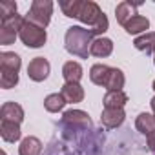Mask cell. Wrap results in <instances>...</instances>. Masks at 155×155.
<instances>
[{
	"label": "cell",
	"instance_id": "1",
	"mask_svg": "<svg viewBox=\"0 0 155 155\" xmlns=\"http://www.w3.org/2000/svg\"><path fill=\"white\" fill-rule=\"evenodd\" d=\"M93 33L88 28L82 26H71L66 31L64 37V44H66V51L79 57V58H88L91 44H93Z\"/></svg>",
	"mask_w": 155,
	"mask_h": 155
},
{
	"label": "cell",
	"instance_id": "2",
	"mask_svg": "<svg viewBox=\"0 0 155 155\" xmlns=\"http://www.w3.org/2000/svg\"><path fill=\"white\" fill-rule=\"evenodd\" d=\"M22 60L13 51H2L0 53V86L4 90H11L18 84V71H20Z\"/></svg>",
	"mask_w": 155,
	"mask_h": 155
},
{
	"label": "cell",
	"instance_id": "3",
	"mask_svg": "<svg viewBox=\"0 0 155 155\" xmlns=\"http://www.w3.org/2000/svg\"><path fill=\"white\" fill-rule=\"evenodd\" d=\"M51 15H53V2L51 0H33L31 8L26 15V20L46 29L48 24L51 22Z\"/></svg>",
	"mask_w": 155,
	"mask_h": 155
},
{
	"label": "cell",
	"instance_id": "4",
	"mask_svg": "<svg viewBox=\"0 0 155 155\" xmlns=\"http://www.w3.org/2000/svg\"><path fill=\"white\" fill-rule=\"evenodd\" d=\"M18 37H20L22 44L28 46V48H42L46 44V40H48L46 29H42V28L28 22L26 18H24V24H22V28L18 31Z\"/></svg>",
	"mask_w": 155,
	"mask_h": 155
},
{
	"label": "cell",
	"instance_id": "5",
	"mask_svg": "<svg viewBox=\"0 0 155 155\" xmlns=\"http://www.w3.org/2000/svg\"><path fill=\"white\" fill-rule=\"evenodd\" d=\"M22 24H24V18L20 15L0 22V44H4V46L13 44L18 31H20V28H22Z\"/></svg>",
	"mask_w": 155,
	"mask_h": 155
},
{
	"label": "cell",
	"instance_id": "6",
	"mask_svg": "<svg viewBox=\"0 0 155 155\" xmlns=\"http://www.w3.org/2000/svg\"><path fill=\"white\" fill-rule=\"evenodd\" d=\"M62 122L69 126L71 130H90L91 128V119L82 110H68L62 115Z\"/></svg>",
	"mask_w": 155,
	"mask_h": 155
},
{
	"label": "cell",
	"instance_id": "7",
	"mask_svg": "<svg viewBox=\"0 0 155 155\" xmlns=\"http://www.w3.org/2000/svg\"><path fill=\"white\" fill-rule=\"evenodd\" d=\"M102 15H104V13H102V9L99 8L97 2L84 0V2H82V8H81V13H79V20H81L82 24H86L88 29H90V28H93V26L101 20Z\"/></svg>",
	"mask_w": 155,
	"mask_h": 155
},
{
	"label": "cell",
	"instance_id": "8",
	"mask_svg": "<svg viewBox=\"0 0 155 155\" xmlns=\"http://www.w3.org/2000/svg\"><path fill=\"white\" fill-rule=\"evenodd\" d=\"M49 69H51V66H49L48 58L35 57L29 62V66H28V77L31 81H35V82H42V81H46L49 77Z\"/></svg>",
	"mask_w": 155,
	"mask_h": 155
},
{
	"label": "cell",
	"instance_id": "9",
	"mask_svg": "<svg viewBox=\"0 0 155 155\" xmlns=\"http://www.w3.org/2000/svg\"><path fill=\"white\" fill-rule=\"evenodd\" d=\"M0 119L20 124V122L24 120V110H22V106L17 104V102H4L2 108H0Z\"/></svg>",
	"mask_w": 155,
	"mask_h": 155
},
{
	"label": "cell",
	"instance_id": "10",
	"mask_svg": "<svg viewBox=\"0 0 155 155\" xmlns=\"http://www.w3.org/2000/svg\"><path fill=\"white\" fill-rule=\"evenodd\" d=\"M140 4H135V2H130V0H124V2L117 4L115 8V17H117V22L120 26H126L128 20H131L135 15H137V8Z\"/></svg>",
	"mask_w": 155,
	"mask_h": 155
},
{
	"label": "cell",
	"instance_id": "11",
	"mask_svg": "<svg viewBox=\"0 0 155 155\" xmlns=\"http://www.w3.org/2000/svg\"><path fill=\"white\" fill-rule=\"evenodd\" d=\"M126 119V113L124 110H110V108H104L102 115H101V122L108 128V130H113V128H119Z\"/></svg>",
	"mask_w": 155,
	"mask_h": 155
},
{
	"label": "cell",
	"instance_id": "12",
	"mask_svg": "<svg viewBox=\"0 0 155 155\" xmlns=\"http://www.w3.org/2000/svg\"><path fill=\"white\" fill-rule=\"evenodd\" d=\"M60 93L64 95L66 102H71V104H77V102L84 101V88L79 82H66L62 86Z\"/></svg>",
	"mask_w": 155,
	"mask_h": 155
},
{
	"label": "cell",
	"instance_id": "13",
	"mask_svg": "<svg viewBox=\"0 0 155 155\" xmlns=\"http://www.w3.org/2000/svg\"><path fill=\"white\" fill-rule=\"evenodd\" d=\"M0 137H2L6 142H17V140H20V137H22L20 124L9 122V120H2V124H0Z\"/></svg>",
	"mask_w": 155,
	"mask_h": 155
},
{
	"label": "cell",
	"instance_id": "14",
	"mask_svg": "<svg viewBox=\"0 0 155 155\" xmlns=\"http://www.w3.org/2000/svg\"><path fill=\"white\" fill-rule=\"evenodd\" d=\"M111 51H113V42L110 40V38H106V37H99V38H95L93 40V44H91V49H90V55H93V57H110L111 55Z\"/></svg>",
	"mask_w": 155,
	"mask_h": 155
},
{
	"label": "cell",
	"instance_id": "15",
	"mask_svg": "<svg viewBox=\"0 0 155 155\" xmlns=\"http://www.w3.org/2000/svg\"><path fill=\"white\" fill-rule=\"evenodd\" d=\"M82 75H84L82 66L75 60H69L62 66V77H64L66 82H79L82 79Z\"/></svg>",
	"mask_w": 155,
	"mask_h": 155
},
{
	"label": "cell",
	"instance_id": "16",
	"mask_svg": "<svg viewBox=\"0 0 155 155\" xmlns=\"http://www.w3.org/2000/svg\"><path fill=\"white\" fill-rule=\"evenodd\" d=\"M128 102V95L124 91H108L104 95V108H110V110H122Z\"/></svg>",
	"mask_w": 155,
	"mask_h": 155
},
{
	"label": "cell",
	"instance_id": "17",
	"mask_svg": "<svg viewBox=\"0 0 155 155\" xmlns=\"http://www.w3.org/2000/svg\"><path fill=\"white\" fill-rule=\"evenodd\" d=\"M40 151H42V142L37 137L29 135V137L20 140L18 155H40Z\"/></svg>",
	"mask_w": 155,
	"mask_h": 155
},
{
	"label": "cell",
	"instance_id": "18",
	"mask_svg": "<svg viewBox=\"0 0 155 155\" xmlns=\"http://www.w3.org/2000/svg\"><path fill=\"white\" fill-rule=\"evenodd\" d=\"M128 35H139V33H148L146 29H150V20L142 15H135L131 20H128V24L124 26Z\"/></svg>",
	"mask_w": 155,
	"mask_h": 155
},
{
	"label": "cell",
	"instance_id": "19",
	"mask_svg": "<svg viewBox=\"0 0 155 155\" xmlns=\"http://www.w3.org/2000/svg\"><path fill=\"white\" fill-rule=\"evenodd\" d=\"M135 128L142 133V135H150L151 131H155V115L151 113H140L135 120Z\"/></svg>",
	"mask_w": 155,
	"mask_h": 155
},
{
	"label": "cell",
	"instance_id": "20",
	"mask_svg": "<svg viewBox=\"0 0 155 155\" xmlns=\"http://www.w3.org/2000/svg\"><path fill=\"white\" fill-rule=\"evenodd\" d=\"M110 69L111 68L106 66V64H93L91 69H90V79H91V82L104 88V82H106V77H108Z\"/></svg>",
	"mask_w": 155,
	"mask_h": 155
},
{
	"label": "cell",
	"instance_id": "21",
	"mask_svg": "<svg viewBox=\"0 0 155 155\" xmlns=\"http://www.w3.org/2000/svg\"><path fill=\"white\" fill-rule=\"evenodd\" d=\"M133 46L139 49V51H146V53H155V33L148 31L140 37L135 38Z\"/></svg>",
	"mask_w": 155,
	"mask_h": 155
},
{
	"label": "cell",
	"instance_id": "22",
	"mask_svg": "<svg viewBox=\"0 0 155 155\" xmlns=\"http://www.w3.org/2000/svg\"><path fill=\"white\" fill-rule=\"evenodd\" d=\"M82 2H84V0H60L58 6H60L62 13H64L66 17H69V18H79Z\"/></svg>",
	"mask_w": 155,
	"mask_h": 155
},
{
	"label": "cell",
	"instance_id": "23",
	"mask_svg": "<svg viewBox=\"0 0 155 155\" xmlns=\"http://www.w3.org/2000/svg\"><path fill=\"white\" fill-rule=\"evenodd\" d=\"M66 104H68V102H66V99H64L62 93H51V95H48V97L44 99V108H46L49 113L60 111Z\"/></svg>",
	"mask_w": 155,
	"mask_h": 155
},
{
	"label": "cell",
	"instance_id": "24",
	"mask_svg": "<svg viewBox=\"0 0 155 155\" xmlns=\"http://www.w3.org/2000/svg\"><path fill=\"white\" fill-rule=\"evenodd\" d=\"M17 2H11V0H4L0 2V20H8L11 17H17Z\"/></svg>",
	"mask_w": 155,
	"mask_h": 155
},
{
	"label": "cell",
	"instance_id": "25",
	"mask_svg": "<svg viewBox=\"0 0 155 155\" xmlns=\"http://www.w3.org/2000/svg\"><path fill=\"white\" fill-rule=\"evenodd\" d=\"M146 140H148V148L155 151V131H151L150 135H146Z\"/></svg>",
	"mask_w": 155,
	"mask_h": 155
},
{
	"label": "cell",
	"instance_id": "26",
	"mask_svg": "<svg viewBox=\"0 0 155 155\" xmlns=\"http://www.w3.org/2000/svg\"><path fill=\"white\" fill-rule=\"evenodd\" d=\"M150 104H151V110H153V115H155V97L151 99V102H150Z\"/></svg>",
	"mask_w": 155,
	"mask_h": 155
},
{
	"label": "cell",
	"instance_id": "27",
	"mask_svg": "<svg viewBox=\"0 0 155 155\" xmlns=\"http://www.w3.org/2000/svg\"><path fill=\"white\" fill-rule=\"evenodd\" d=\"M153 64H155V53H153Z\"/></svg>",
	"mask_w": 155,
	"mask_h": 155
},
{
	"label": "cell",
	"instance_id": "28",
	"mask_svg": "<svg viewBox=\"0 0 155 155\" xmlns=\"http://www.w3.org/2000/svg\"><path fill=\"white\" fill-rule=\"evenodd\" d=\"M153 90H155V81H153Z\"/></svg>",
	"mask_w": 155,
	"mask_h": 155
},
{
	"label": "cell",
	"instance_id": "29",
	"mask_svg": "<svg viewBox=\"0 0 155 155\" xmlns=\"http://www.w3.org/2000/svg\"><path fill=\"white\" fill-rule=\"evenodd\" d=\"M2 155H6V151H2Z\"/></svg>",
	"mask_w": 155,
	"mask_h": 155
}]
</instances>
